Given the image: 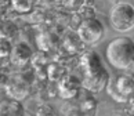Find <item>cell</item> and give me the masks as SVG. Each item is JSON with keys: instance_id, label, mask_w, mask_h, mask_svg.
<instances>
[{"instance_id": "6da1fadb", "label": "cell", "mask_w": 134, "mask_h": 116, "mask_svg": "<svg viewBox=\"0 0 134 116\" xmlns=\"http://www.w3.org/2000/svg\"><path fill=\"white\" fill-rule=\"evenodd\" d=\"M82 67L84 76L82 80V87L91 93H100L108 86L109 73L102 64L100 55L94 51H87L82 57Z\"/></svg>"}, {"instance_id": "7a4b0ae2", "label": "cell", "mask_w": 134, "mask_h": 116, "mask_svg": "<svg viewBox=\"0 0 134 116\" xmlns=\"http://www.w3.org/2000/svg\"><path fill=\"white\" fill-rule=\"evenodd\" d=\"M107 59L118 69H129L134 65V40L127 36L113 39L105 50Z\"/></svg>"}, {"instance_id": "3957f363", "label": "cell", "mask_w": 134, "mask_h": 116, "mask_svg": "<svg viewBox=\"0 0 134 116\" xmlns=\"http://www.w3.org/2000/svg\"><path fill=\"white\" fill-rule=\"evenodd\" d=\"M111 26L116 32H129L134 28V6L129 2H119L109 13Z\"/></svg>"}, {"instance_id": "277c9868", "label": "cell", "mask_w": 134, "mask_h": 116, "mask_svg": "<svg viewBox=\"0 0 134 116\" xmlns=\"http://www.w3.org/2000/svg\"><path fill=\"white\" fill-rule=\"evenodd\" d=\"M77 36L80 39L82 43L86 44H97L105 36V26L100 19L90 17L86 18L84 21H82V24L77 28Z\"/></svg>"}, {"instance_id": "5b68a950", "label": "cell", "mask_w": 134, "mask_h": 116, "mask_svg": "<svg viewBox=\"0 0 134 116\" xmlns=\"http://www.w3.org/2000/svg\"><path fill=\"white\" fill-rule=\"evenodd\" d=\"M31 91V82L25 75H13L7 79L6 83V93L11 100L21 101L26 97Z\"/></svg>"}, {"instance_id": "8992f818", "label": "cell", "mask_w": 134, "mask_h": 116, "mask_svg": "<svg viewBox=\"0 0 134 116\" xmlns=\"http://www.w3.org/2000/svg\"><path fill=\"white\" fill-rule=\"evenodd\" d=\"M82 89V80L75 75H66L58 82V91L59 95L65 100L73 98Z\"/></svg>"}, {"instance_id": "52a82bcc", "label": "cell", "mask_w": 134, "mask_h": 116, "mask_svg": "<svg viewBox=\"0 0 134 116\" xmlns=\"http://www.w3.org/2000/svg\"><path fill=\"white\" fill-rule=\"evenodd\" d=\"M33 58V51L31 46L25 42H21L15 44L13 47V51H11V55H10V59H11L13 64L18 65V67H24L26 65L31 59Z\"/></svg>"}, {"instance_id": "ba28073f", "label": "cell", "mask_w": 134, "mask_h": 116, "mask_svg": "<svg viewBox=\"0 0 134 116\" xmlns=\"http://www.w3.org/2000/svg\"><path fill=\"white\" fill-rule=\"evenodd\" d=\"M0 116H22V107L19 101L7 100L0 104Z\"/></svg>"}, {"instance_id": "9c48e42d", "label": "cell", "mask_w": 134, "mask_h": 116, "mask_svg": "<svg viewBox=\"0 0 134 116\" xmlns=\"http://www.w3.org/2000/svg\"><path fill=\"white\" fill-rule=\"evenodd\" d=\"M37 46L43 51H48V50H53L54 47L58 44V36L55 33L51 32H46V33H40L36 39Z\"/></svg>"}, {"instance_id": "30bf717a", "label": "cell", "mask_w": 134, "mask_h": 116, "mask_svg": "<svg viewBox=\"0 0 134 116\" xmlns=\"http://www.w3.org/2000/svg\"><path fill=\"white\" fill-rule=\"evenodd\" d=\"M47 75L50 80H61L62 78L66 76V72H65V68L59 64H51L47 69Z\"/></svg>"}, {"instance_id": "8fae6325", "label": "cell", "mask_w": 134, "mask_h": 116, "mask_svg": "<svg viewBox=\"0 0 134 116\" xmlns=\"http://www.w3.org/2000/svg\"><path fill=\"white\" fill-rule=\"evenodd\" d=\"M14 10L19 13H28L33 7V0H11Z\"/></svg>"}, {"instance_id": "7c38bea8", "label": "cell", "mask_w": 134, "mask_h": 116, "mask_svg": "<svg viewBox=\"0 0 134 116\" xmlns=\"http://www.w3.org/2000/svg\"><path fill=\"white\" fill-rule=\"evenodd\" d=\"M13 44H11V40L7 39V37H3L0 36V57L4 58V57H10L13 51Z\"/></svg>"}, {"instance_id": "4fadbf2b", "label": "cell", "mask_w": 134, "mask_h": 116, "mask_svg": "<svg viewBox=\"0 0 134 116\" xmlns=\"http://www.w3.org/2000/svg\"><path fill=\"white\" fill-rule=\"evenodd\" d=\"M6 83H7V78L3 75V72L0 70V87H3V86H6Z\"/></svg>"}, {"instance_id": "5bb4252c", "label": "cell", "mask_w": 134, "mask_h": 116, "mask_svg": "<svg viewBox=\"0 0 134 116\" xmlns=\"http://www.w3.org/2000/svg\"><path fill=\"white\" fill-rule=\"evenodd\" d=\"M111 2H118L119 3V0H111Z\"/></svg>"}]
</instances>
